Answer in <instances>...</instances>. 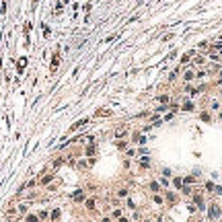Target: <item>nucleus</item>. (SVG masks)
<instances>
[{
    "label": "nucleus",
    "instance_id": "6e6552de",
    "mask_svg": "<svg viewBox=\"0 0 222 222\" xmlns=\"http://www.w3.org/2000/svg\"><path fill=\"white\" fill-rule=\"evenodd\" d=\"M101 222H111V220H109V218H103V220H101Z\"/></svg>",
    "mask_w": 222,
    "mask_h": 222
},
{
    "label": "nucleus",
    "instance_id": "423d86ee",
    "mask_svg": "<svg viewBox=\"0 0 222 222\" xmlns=\"http://www.w3.org/2000/svg\"><path fill=\"white\" fill-rule=\"evenodd\" d=\"M50 181H52V175H47V177H43V179H41V183H50Z\"/></svg>",
    "mask_w": 222,
    "mask_h": 222
},
{
    "label": "nucleus",
    "instance_id": "20e7f679",
    "mask_svg": "<svg viewBox=\"0 0 222 222\" xmlns=\"http://www.w3.org/2000/svg\"><path fill=\"white\" fill-rule=\"evenodd\" d=\"M117 195H119V197H128V191H125V189H119Z\"/></svg>",
    "mask_w": 222,
    "mask_h": 222
},
{
    "label": "nucleus",
    "instance_id": "1a4fd4ad",
    "mask_svg": "<svg viewBox=\"0 0 222 222\" xmlns=\"http://www.w3.org/2000/svg\"><path fill=\"white\" fill-rule=\"evenodd\" d=\"M119 222H128V218H121V220H119Z\"/></svg>",
    "mask_w": 222,
    "mask_h": 222
},
{
    "label": "nucleus",
    "instance_id": "7ed1b4c3",
    "mask_svg": "<svg viewBox=\"0 0 222 222\" xmlns=\"http://www.w3.org/2000/svg\"><path fill=\"white\" fill-rule=\"evenodd\" d=\"M86 208H88V210L95 208V199H86Z\"/></svg>",
    "mask_w": 222,
    "mask_h": 222
},
{
    "label": "nucleus",
    "instance_id": "0eeeda50",
    "mask_svg": "<svg viewBox=\"0 0 222 222\" xmlns=\"http://www.w3.org/2000/svg\"><path fill=\"white\" fill-rule=\"evenodd\" d=\"M123 132H125V130H123V128H119V130H117V132H115V136H117V138H119V136H123Z\"/></svg>",
    "mask_w": 222,
    "mask_h": 222
},
{
    "label": "nucleus",
    "instance_id": "39448f33",
    "mask_svg": "<svg viewBox=\"0 0 222 222\" xmlns=\"http://www.w3.org/2000/svg\"><path fill=\"white\" fill-rule=\"evenodd\" d=\"M183 109H185V111H191V109H193V103H185Z\"/></svg>",
    "mask_w": 222,
    "mask_h": 222
},
{
    "label": "nucleus",
    "instance_id": "f03ea898",
    "mask_svg": "<svg viewBox=\"0 0 222 222\" xmlns=\"http://www.w3.org/2000/svg\"><path fill=\"white\" fill-rule=\"evenodd\" d=\"M27 222H39V218L33 216V214H29V216H27Z\"/></svg>",
    "mask_w": 222,
    "mask_h": 222
},
{
    "label": "nucleus",
    "instance_id": "f257e3e1",
    "mask_svg": "<svg viewBox=\"0 0 222 222\" xmlns=\"http://www.w3.org/2000/svg\"><path fill=\"white\" fill-rule=\"evenodd\" d=\"M183 78H185V80H191V78H195V74L189 70V72H185V76H183Z\"/></svg>",
    "mask_w": 222,
    "mask_h": 222
}]
</instances>
